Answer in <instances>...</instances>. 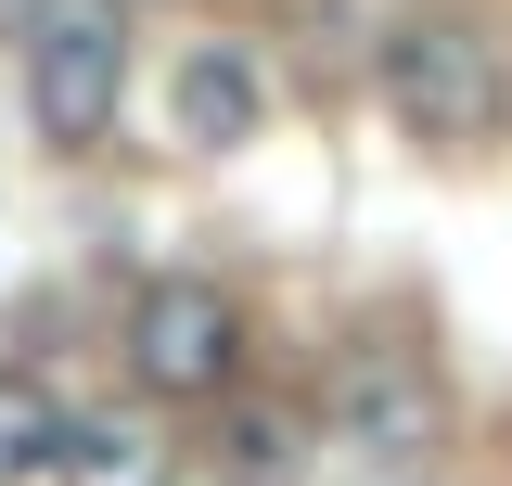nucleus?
<instances>
[{"instance_id": "1", "label": "nucleus", "mask_w": 512, "mask_h": 486, "mask_svg": "<svg viewBox=\"0 0 512 486\" xmlns=\"http://www.w3.org/2000/svg\"><path fill=\"white\" fill-rule=\"evenodd\" d=\"M13 90L52 154H103L128 116V0H26L13 13Z\"/></svg>"}, {"instance_id": "2", "label": "nucleus", "mask_w": 512, "mask_h": 486, "mask_svg": "<svg viewBox=\"0 0 512 486\" xmlns=\"http://www.w3.org/2000/svg\"><path fill=\"white\" fill-rule=\"evenodd\" d=\"M372 90H384V116L410 141H436V154H474V141L512 128V64L474 13H397L384 52H372Z\"/></svg>"}, {"instance_id": "3", "label": "nucleus", "mask_w": 512, "mask_h": 486, "mask_svg": "<svg viewBox=\"0 0 512 486\" xmlns=\"http://www.w3.org/2000/svg\"><path fill=\"white\" fill-rule=\"evenodd\" d=\"M116 359L167 410H231L244 397V295L218 269H154L128 295V320H116Z\"/></svg>"}, {"instance_id": "4", "label": "nucleus", "mask_w": 512, "mask_h": 486, "mask_svg": "<svg viewBox=\"0 0 512 486\" xmlns=\"http://www.w3.org/2000/svg\"><path fill=\"white\" fill-rule=\"evenodd\" d=\"M346 461H372V474H410V461H436L448 448V371L410 346V333H359L346 359L320 371V410H308Z\"/></svg>"}, {"instance_id": "5", "label": "nucleus", "mask_w": 512, "mask_h": 486, "mask_svg": "<svg viewBox=\"0 0 512 486\" xmlns=\"http://www.w3.org/2000/svg\"><path fill=\"white\" fill-rule=\"evenodd\" d=\"M256 128H269V77H256L244 39H205V52L180 64V141L192 154H244Z\"/></svg>"}, {"instance_id": "6", "label": "nucleus", "mask_w": 512, "mask_h": 486, "mask_svg": "<svg viewBox=\"0 0 512 486\" xmlns=\"http://www.w3.org/2000/svg\"><path fill=\"white\" fill-rule=\"evenodd\" d=\"M39 486H167V448L103 410V423H64V448H52V474H39Z\"/></svg>"}, {"instance_id": "7", "label": "nucleus", "mask_w": 512, "mask_h": 486, "mask_svg": "<svg viewBox=\"0 0 512 486\" xmlns=\"http://www.w3.org/2000/svg\"><path fill=\"white\" fill-rule=\"evenodd\" d=\"M64 423H77V410H64L39 371H0V486H39V474H52Z\"/></svg>"}, {"instance_id": "8", "label": "nucleus", "mask_w": 512, "mask_h": 486, "mask_svg": "<svg viewBox=\"0 0 512 486\" xmlns=\"http://www.w3.org/2000/svg\"><path fill=\"white\" fill-rule=\"evenodd\" d=\"M295 435H308V410H231V474H282Z\"/></svg>"}, {"instance_id": "9", "label": "nucleus", "mask_w": 512, "mask_h": 486, "mask_svg": "<svg viewBox=\"0 0 512 486\" xmlns=\"http://www.w3.org/2000/svg\"><path fill=\"white\" fill-rule=\"evenodd\" d=\"M13 13H26V0H0V26H13Z\"/></svg>"}]
</instances>
